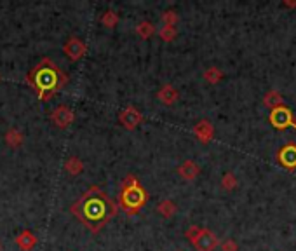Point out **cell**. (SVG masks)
I'll return each mask as SVG.
<instances>
[{
    "mask_svg": "<svg viewBox=\"0 0 296 251\" xmlns=\"http://www.w3.org/2000/svg\"><path fill=\"white\" fill-rule=\"evenodd\" d=\"M0 251H2V242H0Z\"/></svg>",
    "mask_w": 296,
    "mask_h": 251,
    "instance_id": "7402d4cb",
    "label": "cell"
},
{
    "mask_svg": "<svg viewBox=\"0 0 296 251\" xmlns=\"http://www.w3.org/2000/svg\"><path fill=\"white\" fill-rule=\"evenodd\" d=\"M117 21H118V16H117V12H113V11L105 12L103 18H101V23H103L107 28H113L117 25Z\"/></svg>",
    "mask_w": 296,
    "mask_h": 251,
    "instance_id": "5bb4252c",
    "label": "cell"
},
{
    "mask_svg": "<svg viewBox=\"0 0 296 251\" xmlns=\"http://www.w3.org/2000/svg\"><path fill=\"white\" fill-rule=\"evenodd\" d=\"M221 251H239V246L234 239H225L221 242Z\"/></svg>",
    "mask_w": 296,
    "mask_h": 251,
    "instance_id": "ffe728a7",
    "label": "cell"
},
{
    "mask_svg": "<svg viewBox=\"0 0 296 251\" xmlns=\"http://www.w3.org/2000/svg\"><path fill=\"white\" fill-rule=\"evenodd\" d=\"M159 213L162 216H166V218H169V216H172L176 213V206L171 201H162L159 204Z\"/></svg>",
    "mask_w": 296,
    "mask_h": 251,
    "instance_id": "4fadbf2b",
    "label": "cell"
},
{
    "mask_svg": "<svg viewBox=\"0 0 296 251\" xmlns=\"http://www.w3.org/2000/svg\"><path fill=\"white\" fill-rule=\"evenodd\" d=\"M16 244H18L23 251H30L37 244V237L30 231H23L18 237H16Z\"/></svg>",
    "mask_w": 296,
    "mask_h": 251,
    "instance_id": "30bf717a",
    "label": "cell"
},
{
    "mask_svg": "<svg viewBox=\"0 0 296 251\" xmlns=\"http://www.w3.org/2000/svg\"><path fill=\"white\" fill-rule=\"evenodd\" d=\"M82 163L77 159V157H71V159L66 163V171L68 173H71V174H79L80 171H82Z\"/></svg>",
    "mask_w": 296,
    "mask_h": 251,
    "instance_id": "9a60e30c",
    "label": "cell"
},
{
    "mask_svg": "<svg viewBox=\"0 0 296 251\" xmlns=\"http://www.w3.org/2000/svg\"><path fill=\"white\" fill-rule=\"evenodd\" d=\"M6 142L9 143L11 147H19L21 143H23V134H21L18 129H11V131H7V134H6Z\"/></svg>",
    "mask_w": 296,
    "mask_h": 251,
    "instance_id": "7c38bea8",
    "label": "cell"
},
{
    "mask_svg": "<svg viewBox=\"0 0 296 251\" xmlns=\"http://www.w3.org/2000/svg\"><path fill=\"white\" fill-rule=\"evenodd\" d=\"M204 79L211 84H216L218 80L221 79V72H219L218 68H209V70L204 74Z\"/></svg>",
    "mask_w": 296,
    "mask_h": 251,
    "instance_id": "e0dca14e",
    "label": "cell"
},
{
    "mask_svg": "<svg viewBox=\"0 0 296 251\" xmlns=\"http://www.w3.org/2000/svg\"><path fill=\"white\" fill-rule=\"evenodd\" d=\"M145 190L139 187L136 181L131 180V184H126L124 192H122V202H124L126 208H133V210H138L139 206L145 204Z\"/></svg>",
    "mask_w": 296,
    "mask_h": 251,
    "instance_id": "277c9868",
    "label": "cell"
},
{
    "mask_svg": "<svg viewBox=\"0 0 296 251\" xmlns=\"http://www.w3.org/2000/svg\"><path fill=\"white\" fill-rule=\"evenodd\" d=\"M86 44H84L82 40L77 39V37H71L65 42V45H63V51H65V54L68 56V59L71 61H77L86 54Z\"/></svg>",
    "mask_w": 296,
    "mask_h": 251,
    "instance_id": "8992f818",
    "label": "cell"
},
{
    "mask_svg": "<svg viewBox=\"0 0 296 251\" xmlns=\"http://www.w3.org/2000/svg\"><path fill=\"white\" fill-rule=\"evenodd\" d=\"M176 19H178V18H176L175 12H166V14H164V21H166L167 27H172V23H175Z\"/></svg>",
    "mask_w": 296,
    "mask_h": 251,
    "instance_id": "44dd1931",
    "label": "cell"
},
{
    "mask_svg": "<svg viewBox=\"0 0 296 251\" xmlns=\"http://www.w3.org/2000/svg\"><path fill=\"white\" fill-rule=\"evenodd\" d=\"M178 173H180V176H183L185 180L192 181L199 176V166L193 163V161H185V163L178 168Z\"/></svg>",
    "mask_w": 296,
    "mask_h": 251,
    "instance_id": "ba28073f",
    "label": "cell"
},
{
    "mask_svg": "<svg viewBox=\"0 0 296 251\" xmlns=\"http://www.w3.org/2000/svg\"><path fill=\"white\" fill-rule=\"evenodd\" d=\"M187 237L193 242V246H195L197 251H214L219 244L218 237L214 236L211 231H207V229L192 227L187 232Z\"/></svg>",
    "mask_w": 296,
    "mask_h": 251,
    "instance_id": "3957f363",
    "label": "cell"
},
{
    "mask_svg": "<svg viewBox=\"0 0 296 251\" xmlns=\"http://www.w3.org/2000/svg\"><path fill=\"white\" fill-rule=\"evenodd\" d=\"M160 37H162V39L166 40V42H171L176 37V28L175 27H167V25H166V27L160 30Z\"/></svg>",
    "mask_w": 296,
    "mask_h": 251,
    "instance_id": "ac0fdd59",
    "label": "cell"
},
{
    "mask_svg": "<svg viewBox=\"0 0 296 251\" xmlns=\"http://www.w3.org/2000/svg\"><path fill=\"white\" fill-rule=\"evenodd\" d=\"M157 98H159L160 101H162L164 105H172L178 100V91L172 86L166 84V86H162V87L159 89Z\"/></svg>",
    "mask_w": 296,
    "mask_h": 251,
    "instance_id": "9c48e42d",
    "label": "cell"
},
{
    "mask_svg": "<svg viewBox=\"0 0 296 251\" xmlns=\"http://www.w3.org/2000/svg\"><path fill=\"white\" fill-rule=\"evenodd\" d=\"M138 33H139V35H141V37H145V39H146V37H150L152 33H154V28H152V25H150V23H141V25H139V27H138Z\"/></svg>",
    "mask_w": 296,
    "mask_h": 251,
    "instance_id": "d6986e66",
    "label": "cell"
},
{
    "mask_svg": "<svg viewBox=\"0 0 296 251\" xmlns=\"http://www.w3.org/2000/svg\"><path fill=\"white\" fill-rule=\"evenodd\" d=\"M30 80L33 82V86L39 89L42 96L53 93L54 89H58L59 84L63 82V80H59V70L51 66L49 61H45L44 65L37 66L35 70H33V74L30 75Z\"/></svg>",
    "mask_w": 296,
    "mask_h": 251,
    "instance_id": "7a4b0ae2",
    "label": "cell"
},
{
    "mask_svg": "<svg viewBox=\"0 0 296 251\" xmlns=\"http://www.w3.org/2000/svg\"><path fill=\"white\" fill-rule=\"evenodd\" d=\"M195 134L201 138V142H209L211 136H213V126H211L207 121L199 122L195 126Z\"/></svg>",
    "mask_w": 296,
    "mask_h": 251,
    "instance_id": "8fae6325",
    "label": "cell"
},
{
    "mask_svg": "<svg viewBox=\"0 0 296 251\" xmlns=\"http://www.w3.org/2000/svg\"><path fill=\"white\" fill-rule=\"evenodd\" d=\"M73 110L70 108V106L66 105H61L58 106V108H54L53 116H51V119H53L54 126L56 127H61V129H65V127H68L71 122H73Z\"/></svg>",
    "mask_w": 296,
    "mask_h": 251,
    "instance_id": "5b68a950",
    "label": "cell"
},
{
    "mask_svg": "<svg viewBox=\"0 0 296 251\" xmlns=\"http://www.w3.org/2000/svg\"><path fill=\"white\" fill-rule=\"evenodd\" d=\"M221 187H223V189H225V190L235 189V187H237V178H235L232 173H227L225 176H223V180H221Z\"/></svg>",
    "mask_w": 296,
    "mask_h": 251,
    "instance_id": "2e32d148",
    "label": "cell"
},
{
    "mask_svg": "<svg viewBox=\"0 0 296 251\" xmlns=\"http://www.w3.org/2000/svg\"><path fill=\"white\" fill-rule=\"evenodd\" d=\"M71 211L79 216L86 227L96 232L105 227V223L115 215V206L108 199V195H105V192L91 189L71 206Z\"/></svg>",
    "mask_w": 296,
    "mask_h": 251,
    "instance_id": "6da1fadb",
    "label": "cell"
},
{
    "mask_svg": "<svg viewBox=\"0 0 296 251\" xmlns=\"http://www.w3.org/2000/svg\"><path fill=\"white\" fill-rule=\"evenodd\" d=\"M118 121H120V124L124 126L126 129H134V127H138L139 122L143 121V116L138 112L136 108L129 106V108L122 110L120 116H118Z\"/></svg>",
    "mask_w": 296,
    "mask_h": 251,
    "instance_id": "52a82bcc",
    "label": "cell"
}]
</instances>
